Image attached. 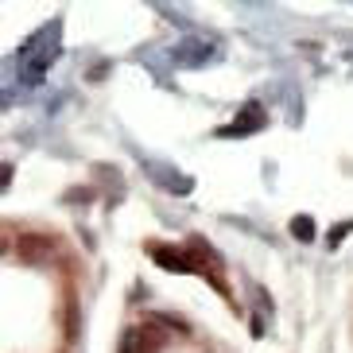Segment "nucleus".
Masks as SVG:
<instances>
[{"mask_svg": "<svg viewBox=\"0 0 353 353\" xmlns=\"http://www.w3.org/2000/svg\"><path fill=\"white\" fill-rule=\"evenodd\" d=\"M291 237L303 241V245L314 241V218H311V214H295V218H291Z\"/></svg>", "mask_w": 353, "mask_h": 353, "instance_id": "0eeeda50", "label": "nucleus"}, {"mask_svg": "<svg viewBox=\"0 0 353 353\" xmlns=\"http://www.w3.org/2000/svg\"><path fill=\"white\" fill-rule=\"evenodd\" d=\"M350 229H353V221H338V225L330 229V237H326V249H338V245L345 241V233H350Z\"/></svg>", "mask_w": 353, "mask_h": 353, "instance_id": "6e6552de", "label": "nucleus"}, {"mask_svg": "<svg viewBox=\"0 0 353 353\" xmlns=\"http://www.w3.org/2000/svg\"><path fill=\"white\" fill-rule=\"evenodd\" d=\"M210 54H214V47H210V43L190 39V43H183V47H175V63H183V66H202Z\"/></svg>", "mask_w": 353, "mask_h": 353, "instance_id": "423d86ee", "label": "nucleus"}, {"mask_svg": "<svg viewBox=\"0 0 353 353\" xmlns=\"http://www.w3.org/2000/svg\"><path fill=\"white\" fill-rule=\"evenodd\" d=\"M54 252V241L47 237V233H23L20 241H16V256L23 260V264H47Z\"/></svg>", "mask_w": 353, "mask_h": 353, "instance_id": "7ed1b4c3", "label": "nucleus"}, {"mask_svg": "<svg viewBox=\"0 0 353 353\" xmlns=\"http://www.w3.org/2000/svg\"><path fill=\"white\" fill-rule=\"evenodd\" d=\"M163 350V334L156 326H128L121 338V353H159Z\"/></svg>", "mask_w": 353, "mask_h": 353, "instance_id": "f03ea898", "label": "nucleus"}, {"mask_svg": "<svg viewBox=\"0 0 353 353\" xmlns=\"http://www.w3.org/2000/svg\"><path fill=\"white\" fill-rule=\"evenodd\" d=\"M54 54H59V47H54V32L51 35H39V39L28 43V47L20 51L23 82H39L43 74H47V66L54 63Z\"/></svg>", "mask_w": 353, "mask_h": 353, "instance_id": "f257e3e1", "label": "nucleus"}, {"mask_svg": "<svg viewBox=\"0 0 353 353\" xmlns=\"http://www.w3.org/2000/svg\"><path fill=\"white\" fill-rule=\"evenodd\" d=\"M264 125H268V117H264V109H260V105L252 101V105H245V109H241V117L233 121V125H229V128H221V136H233V140H237V136L260 132Z\"/></svg>", "mask_w": 353, "mask_h": 353, "instance_id": "20e7f679", "label": "nucleus"}, {"mask_svg": "<svg viewBox=\"0 0 353 353\" xmlns=\"http://www.w3.org/2000/svg\"><path fill=\"white\" fill-rule=\"evenodd\" d=\"M148 252H152V260H156L159 268H167V272H198V268H194V260H190L187 252H179V249H163V245H148Z\"/></svg>", "mask_w": 353, "mask_h": 353, "instance_id": "39448f33", "label": "nucleus"}]
</instances>
